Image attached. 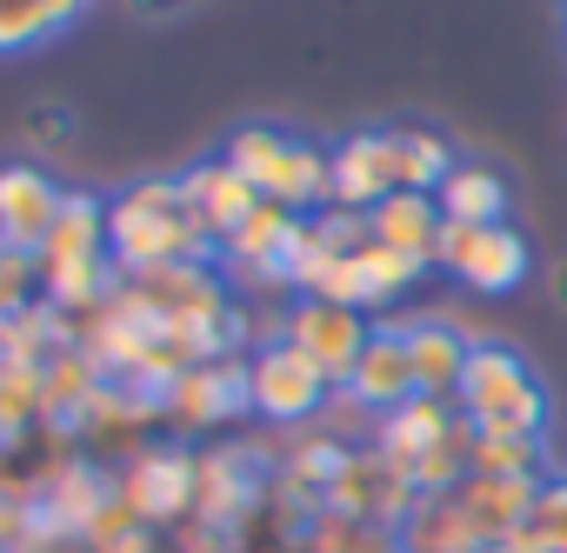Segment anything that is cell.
<instances>
[{"instance_id": "7c38bea8", "label": "cell", "mask_w": 567, "mask_h": 553, "mask_svg": "<svg viewBox=\"0 0 567 553\" xmlns=\"http://www.w3.org/2000/svg\"><path fill=\"white\" fill-rule=\"evenodd\" d=\"M354 407H368L374 420H388L394 407H408L421 387H414V361H408V334H401V321H374V341H368V354L354 361V374H348V387H341Z\"/></svg>"}, {"instance_id": "4316f807", "label": "cell", "mask_w": 567, "mask_h": 553, "mask_svg": "<svg viewBox=\"0 0 567 553\" xmlns=\"http://www.w3.org/2000/svg\"><path fill=\"white\" fill-rule=\"evenodd\" d=\"M560 301H567V267H560Z\"/></svg>"}, {"instance_id": "9a60e30c", "label": "cell", "mask_w": 567, "mask_h": 553, "mask_svg": "<svg viewBox=\"0 0 567 553\" xmlns=\"http://www.w3.org/2000/svg\"><path fill=\"white\" fill-rule=\"evenodd\" d=\"M454 420H461V407H454V400L414 394L408 407H394L388 420H374V453H381V460H388L408 487H414V467H421V460L447 440V427H454Z\"/></svg>"}, {"instance_id": "4fadbf2b", "label": "cell", "mask_w": 567, "mask_h": 553, "mask_svg": "<svg viewBox=\"0 0 567 553\" xmlns=\"http://www.w3.org/2000/svg\"><path fill=\"white\" fill-rule=\"evenodd\" d=\"M401 334H408L414 387L434 394V400H454V394H461V374H467V354H474L481 334L454 327L447 314H401Z\"/></svg>"}, {"instance_id": "44dd1931", "label": "cell", "mask_w": 567, "mask_h": 553, "mask_svg": "<svg viewBox=\"0 0 567 553\" xmlns=\"http://www.w3.org/2000/svg\"><path fill=\"white\" fill-rule=\"evenodd\" d=\"M361 288H368V314H388L394 301H408L421 281H427V267L421 260H408V253H394V247H381V240H368L361 253Z\"/></svg>"}, {"instance_id": "8fae6325", "label": "cell", "mask_w": 567, "mask_h": 553, "mask_svg": "<svg viewBox=\"0 0 567 553\" xmlns=\"http://www.w3.org/2000/svg\"><path fill=\"white\" fill-rule=\"evenodd\" d=\"M240 414H254V400H247V354L200 361V367H187L167 387V420H181V427H227Z\"/></svg>"}, {"instance_id": "7402d4cb", "label": "cell", "mask_w": 567, "mask_h": 553, "mask_svg": "<svg viewBox=\"0 0 567 553\" xmlns=\"http://www.w3.org/2000/svg\"><path fill=\"white\" fill-rule=\"evenodd\" d=\"M454 147L434 127H401V187L408 194H441V180L454 174Z\"/></svg>"}, {"instance_id": "2e32d148", "label": "cell", "mask_w": 567, "mask_h": 553, "mask_svg": "<svg viewBox=\"0 0 567 553\" xmlns=\"http://www.w3.org/2000/svg\"><path fill=\"white\" fill-rule=\"evenodd\" d=\"M368 227H374V240L381 247H394V253H408V260H421V267H434L441 260V233H447V220H441V200L434 194H388L374 213H368Z\"/></svg>"}, {"instance_id": "ac0fdd59", "label": "cell", "mask_w": 567, "mask_h": 553, "mask_svg": "<svg viewBox=\"0 0 567 553\" xmlns=\"http://www.w3.org/2000/svg\"><path fill=\"white\" fill-rule=\"evenodd\" d=\"M401 546L408 553H487V540L474 533L454 493H421L414 513L401 520Z\"/></svg>"}, {"instance_id": "5b68a950", "label": "cell", "mask_w": 567, "mask_h": 553, "mask_svg": "<svg viewBox=\"0 0 567 553\" xmlns=\"http://www.w3.org/2000/svg\"><path fill=\"white\" fill-rule=\"evenodd\" d=\"M247 400H254V414L274 420V427H301V420H315V414L334 400V380H328L301 347L274 341V347L247 354Z\"/></svg>"}, {"instance_id": "7a4b0ae2", "label": "cell", "mask_w": 567, "mask_h": 553, "mask_svg": "<svg viewBox=\"0 0 567 553\" xmlns=\"http://www.w3.org/2000/svg\"><path fill=\"white\" fill-rule=\"evenodd\" d=\"M34 267H41V301L74 314V321H87L121 281L114 253H107V200L101 194H68L54 233L34 253Z\"/></svg>"}, {"instance_id": "277c9868", "label": "cell", "mask_w": 567, "mask_h": 553, "mask_svg": "<svg viewBox=\"0 0 567 553\" xmlns=\"http://www.w3.org/2000/svg\"><path fill=\"white\" fill-rule=\"evenodd\" d=\"M434 267H447L454 281L474 288V294H514V288L527 281V267H534V247H527V233H520L514 220H487V227L447 220Z\"/></svg>"}, {"instance_id": "e0dca14e", "label": "cell", "mask_w": 567, "mask_h": 553, "mask_svg": "<svg viewBox=\"0 0 567 553\" xmlns=\"http://www.w3.org/2000/svg\"><path fill=\"white\" fill-rule=\"evenodd\" d=\"M94 14V0H0V61L41 54Z\"/></svg>"}, {"instance_id": "3957f363", "label": "cell", "mask_w": 567, "mask_h": 553, "mask_svg": "<svg viewBox=\"0 0 567 553\" xmlns=\"http://www.w3.org/2000/svg\"><path fill=\"white\" fill-rule=\"evenodd\" d=\"M454 407L487 440H547V387L507 341H474Z\"/></svg>"}, {"instance_id": "484cf974", "label": "cell", "mask_w": 567, "mask_h": 553, "mask_svg": "<svg viewBox=\"0 0 567 553\" xmlns=\"http://www.w3.org/2000/svg\"><path fill=\"white\" fill-rule=\"evenodd\" d=\"M134 14H147V21H167V14H181V8H194V0H127Z\"/></svg>"}, {"instance_id": "d6986e66", "label": "cell", "mask_w": 567, "mask_h": 553, "mask_svg": "<svg viewBox=\"0 0 567 553\" xmlns=\"http://www.w3.org/2000/svg\"><path fill=\"white\" fill-rule=\"evenodd\" d=\"M441 220H461V227H487V220H507V180L487 167V160H461L447 180H441Z\"/></svg>"}, {"instance_id": "9c48e42d", "label": "cell", "mask_w": 567, "mask_h": 553, "mask_svg": "<svg viewBox=\"0 0 567 553\" xmlns=\"http://www.w3.org/2000/svg\"><path fill=\"white\" fill-rule=\"evenodd\" d=\"M328 154H334V207L374 213L388 194H401V134L361 127V134L334 140Z\"/></svg>"}, {"instance_id": "ffe728a7", "label": "cell", "mask_w": 567, "mask_h": 553, "mask_svg": "<svg viewBox=\"0 0 567 553\" xmlns=\"http://www.w3.org/2000/svg\"><path fill=\"white\" fill-rule=\"evenodd\" d=\"M288 147H295V134L288 127H267V121H247V127H234L227 134V147H220V160L267 200L274 194V180H280V167H288Z\"/></svg>"}, {"instance_id": "603a6c76", "label": "cell", "mask_w": 567, "mask_h": 553, "mask_svg": "<svg viewBox=\"0 0 567 553\" xmlns=\"http://www.w3.org/2000/svg\"><path fill=\"white\" fill-rule=\"evenodd\" d=\"M501 553H567V480H547L527 526L501 546Z\"/></svg>"}, {"instance_id": "30bf717a", "label": "cell", "mask_w": 567, "mask_h": 553, "mask_svg": "<svg viewBox=\"0 0 567 553\" xmlns=\"http://www.w3.org/2000/svg\"><path fill=\"white\" fill-rule=\"evenodd\" d=\"M61 200H68V187L41 160H8L0 167V247L41 253V240L61 220Z\"/></svg>"}, {"instance_id": "8992f818", "label": "cell", "mask_w": 567, "mask_h": 553, "mask_svg": "<svg viewBox=\"0 0 567 553\" xmlns=\"http://www.w3.org/2000/svg\"><path fill=\"white\" fill-rule=\"evenodd\" d=\"M121 500L141 526H167V520H187L194 500H200V453H187L181 440H154L127 460L121 473Z\"/></svg>"}, {"instance_id": "6da1fadb", "label": "cell", "mask_w": 567, "mask_h": 553, "mask_svg": "<svg viewBox=\"0 0 567 553\" xmlns=\"http://www.w3.org/2000/svg\"><path fill=\"white\" fill-rule=\"evenodd\" d=\"M107 253H114L121 281H147V273H167V267L214 260V240L187 213L181 174H147V180H127L121 194H107Z\"/></svg>"}, {"instance_id": "52a82bcc", "label": "cell", "mask_w": 567, "mask_h": 553, "mask_svg": "<svg viewBox=\"0 0 567 553\" xmlns=\"http://www.w3.org/2000/svg\"><path fill=\"white\" fill-rule=\"evenodd\" d=\"M267 480H274V467H267L260 447H240V440H234V447L200 453V500H194V520H200L207 533H234V526L260 507Z\"/></svg>"}, {"instance_id": "5bb4252c", "label": "cell", "mask_w": 567, "mask_h": 553, "mask_svg": "<svg viewBox=\"0 0 567 553\" xmlns=\"http://www.w3.org/2000/svg\"><path fill=\"white\" fill-rule=\"evenodd\" d=\"M181 194H187V213L200 220V233L214 240V253H220V247L240 233V220L260 207V194H254L220 154H214V160H194V167L181 174Z\"/></svg>"}, {"instance_id": "d4e9b609", "label": "cell", "mask_w": 567, "mask_h": 553, "mask_svg": "<svg viewBox=\"0 0 567 553\" xmlns=\"http://www.w3.org/2000/svg\"><path fill=\"white\" fill-rule=\"evenodd\" d=\"M21 134H28V140H34V154H41V147H61L74 127H68V114H61V107H34V114L21 121Z\"/></svg>"}, {"instance_id": "cb8c5ba5", "label": "cell", "mask_w": 567, "mask_h": 553, "mask_svg": "<svg viewBox=\"0 0 567 553\" xmlns=\"http://www.w3.org/2000/svg\"><path fill=\"white\" fill-rule=\"evenodd\" d=\"M34 288H41V267H34V253L0 247V321H14L21 307H34Z\"/></svg>"}, {"instance_id": "ba28073f", "label": "cell", "mask_w": 567, "mask_h": 553, "mask_svg": "<svg viewBox=\"0 0 567 553\" xmlns=\"http://www.w3.org/2000/svg\"><path fill=\"white\" fill-rule=\"evenodd\" d=\"M368 341H374V321L361 307H328V301H295L288 307V347H301L334 380V394L348 387V374L368 354Z\"/></svg>"}]
</instances>
